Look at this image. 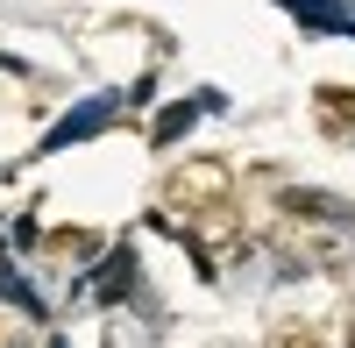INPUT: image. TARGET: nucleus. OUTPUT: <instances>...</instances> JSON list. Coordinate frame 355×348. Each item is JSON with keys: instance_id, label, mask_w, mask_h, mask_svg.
Listing matches in <instances>:
<instances>
[{"instance_id": "obj_1", "label": "nucleus", "mask_w": 355, "mask_h": 348, "mask_svg": "<svg viewBox=\"0 0 355 348\" xmlns=\"http://www.w3.org/2000/svg\"><path fill=\"white\" fill-rule=\"evenodd\" d=\"M227 185H234V171H227L220 157H185V164L164 178V207H171L178 220L220 214V207H227Z\"/></svg>"}, {"instance_id": "obj_2", "label": "nucleus", "mask_w": 355, "mask_h": 348, "mask_svg": "<svg viewBox=\"0 0 355 348\" xmlns=\"http://www.w3.org/2000/svg\"><path fill=\"white\" fill-rule=\"evenodd\" d=\"M306 28H348L355 36V0H284Z\"/></svg>"}, {"instance_id": "obj_3", "label": "nucleus", "mask_w": 355, "mask_h": 348, "mask_svg": "<svg viewBox=\"0 0 355 348\" xmlns=\"http://www.w3.org/2000/svg\"><path fill=\"white\" fill-rule=\"evenodd\" d=\"M320 128L355 142V93H348V85H320Z\"/></svg>"}, {"instance_id": "obj_4", "label": "nucleus", "mask_w": 355, "mask_h": 348, "mask_svg": "<svg viewBox=\"0 0 355 348\" xmlns=\"http://www.w3.org/2000/svg\"><path fill=\"white\" fill-rule=\"evenodd\" d=\"M114 107H121V100H93V107H78V114H71L64 128H50V150H64V142H78V135L107 128V121H114Z\"/></svg>"}, {"instance_id": "obj_5", "label": "nucleus", "mask_w": 355, "mask_h": 348, "mask_svg": "<svg viewBox=\"0 0 355 348\" xmlns=\"http://www.w3.org/2000/svg\"><path fill=\"white\" fill-rule=\"evenodd\" d=\"M206 107H214V93H206V100H178V107H164V114H157V150H164V142H178Z\"/></svg>"}, {"instance_id": "obj_6", "label": "nucleus", "mask_w": 355, "mask_h": 348, "mask_svg": "<svg viewBox=\"0 0 355 348\" xmlns=\"http://www.w3.org/2000/svg\"><path fill=\"white\" fill-rule=\"evenodd\" d=\"M348 348H355V306H348Z\"/></svg>"}, {"instance_id": "obj_7", "label": "nucleus", "mask_w": 355, "mask_h": 348, "mask_svg": "<svg viewBox=\"0 0 355 348\" xmlns=\"http://www.w3.org/2000/svg\"><path fill=\"white\" fill-rule=\"evenodd\" d=\"M50 348H57V341H50Z\"/></svg>"}]
</instances>
